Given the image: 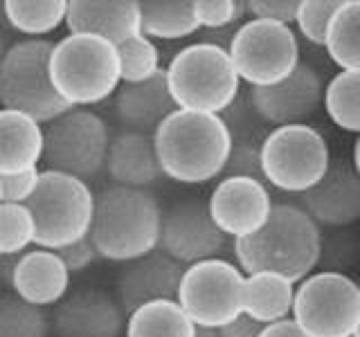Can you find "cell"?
<instances>
[{
    "label": "cell",
    "instance_id": "obj_5",
    "mask_svg": "<svg viewBox=\"0 0 360 337\" xmlns=\"http://www.w3.org/2000/svg\"><path fill=\"white\" fill-rule=\"evenodd\" d=\"M169 90L180 110L223 115L241 90V77L228 50L212 43H191L167 65Z\"/></svg>",
    "mask_w": 360,
    "mask_h": 337
},
{
    "label": "cell",
    "instance_id": "obj_38",
    "mask_svg": "<svg viewBox=\"0 0 360 337\" xmlns=\"http://www.w3.org/2000/svg\"><path fill=\"white\" fill-rule=\"evenodd\" d=\"M61 258L65 261L68 270L75 275V272H84V270H88L90 265H93L99 256L97 252V247L93 243V239H84V241H79V243H72V245H68L63 247V250H59Z\"/></svg>",
    "mask_w": 360,
    "mask_h": 337
},
{
    "label": "cell",
    "instance_id": "obj_20",
    "mask_svg": "<svg viewBox=\"0 0 360 337\" xmlns=\"http://www.w3.org/2000/svg\"><path fill=\"white\" fill-rule=\"evenodd\" d=\"M72 272L68 270L59 252L37 247L18 256L14 277H11V290L22 301L32 306H54L68 297Z\"/></svg>",
    "mask_w": 360,
    "mask_h": 337
},
{
    "label": "cell",
    "instance_id": "obj_42",
    "mask_svg": "<svg viewBox=\"0 0 360 337\" xmlns=\"http://www.w3.org/2000/svg\"><path fill=\"white\" fill-rule=\"evenodd\" d=\"M354 166H356V171L360 173V135L354 142Z\"/></svg>",
    "mask_w": 360,
    "mask_h": 337
},
{
    "label": "cell",
    "instance_id": "obj_15",
    "mask_svg": "<svg viewBox=\"0 0 360 337\" xmlns=\"http://www.w3.org/2000/svg\"><path fill=\"white\" fill-rule=\"evenodd\" d=\"M326 86L320 74L309 63L300 67L288 79L268 88H250L248 99L257 112V117L270 126H292L307 124V119L324 104Z\"/></svg>",
    "mask_w": 360,
    "mask_h": 337
},
{
    "label": "cell",
    "instance_id": "obj_41",
    "mask_svg": "<svg viewBox=\"0 0 360 337\" xmlns=\"http://www.w3.org/2000/svg\"><path fill=\"white\" fill-rule=\"evenodd\" d=\"M16 261H18V256H3V261H0V265H3V279H5L7 286H11V277H14Z\"/></svg>",
    "mask_w": 360,
    "mask_h": 337
},
{
    "label": "cell",
    "instance_id": "obj_7",
    "mask_svg": "<svg viewBox=\"0 0 360 337\" xmlns=\"http://www.w3.org/2000/svg\"><path fill=\"white\" fill-rule=\"evenodd\" d=\"M97 196L88 183L65 173L45 171L34 198L27 202L37 218V247L59 252L90 236Z\"/></svg>",
    "mask_w": 360,
    "mask_h": 337
},
{
    "label": "cell",
    "instance_id": "obj_26",
    "mask_svg": "<svg viewBox=\"0 0 360 337\" xmlns=\"http://www.w3.org/2000/svg\"><path fill=\"white\" fill-rule=\"evenodd\" d=\"M198 326L178 301L146 303L129 315L127 337H196Z\"/></svg>",
    "mask_w": 360,
    "mask_h": 337
},
{
    "label": "cell",
    "instance_id": "obj_9",
    "mask_svg": "<svg viewBox=\"0 0 360 337\" xmlns=\"http://www.w3.org/2000/svg\"><path fill=\"white\" fill-rule=\"evenodd\" d=\"M112 135L106 121L88 108H70L45 124V171L65 173L88 183L106 171Z\"/></svg>",
    "mask_w": 360,
    "mask_h": 337
},
{
    "label": "cell",
    "instance_id": "obj_8",
    "mask_svg": "<svg viewBox=\"0 0 360 337\" xmlns=\"http://www.w3.org/2000/svg\"><path fill=\"white\" fill-rule=\"evenodd\" d=\"M266 185L281 194L300 196L313 189L331 166L324 135L309 124H292L270 131L262 142Z\"/></svg>",
    "mask_w": 360,
    "mask_h": 337
},
{
    "label": "cell",
    "instance_id": "obj_37",
    "mask_svg": "<svg viewBox=\"0 0 360 337\" xmlns=\"http://www.w3.org/2000/svg\"><path fill=\"white\" fill-rule=\"evenodd\" d=\"M248 14L259 20L279 22V25H295L300 0H248Z\"/></svg>",
    "mask_w": 360,
    "mask_h": 337
},
{
    "label": "cell",
    "instance_id": "obj_10",
    "mask_svg": "<svg viewBox=\"0 0 360 337\" xmlns=\"http://www.w3.org/2000/svg\"><path fill=\"white\" fill-rule=\"evenodd\" d=\"M292 319L311 337H354L360 329V286L342 272H313L297 284Z\"/></svg>",
    "mask_w": 360,
    "mask_h": 337
},
{
    "label": "cell",
    "instance_id": "obj_27",
    "mask_svg": "<svg viewBox=\"0 0 360 337\" xmlns=\"http://www.w3.org/2000/svg\"><path fill=\"white\" fill-rule=\"evenodd\" d=\"M68 7L70 0H5L3 14L16 32L39 39L65 25Z\"/></svg>",
    "mask_w": 360,
    "mask_h": 337
},
{
    "label": "cell",
    "instance_id": "obj_25",
    "mask_svg": "<svg viewBox=\"0 0 360 337\" xmlns=\"http://www.w3.org/2000/svg\"><path fill=\"white\" fill-rule=\"evenodd\" d=\"M142 34L153 41H178L200 32L196 0H144Z\"/></svg>",
    "mask_w": 360,
    "mask_h": 337
},
{
    "label": "cell",
    "instance_id": "obj_39",
    "mask_svg": "<svg viewBox=\"0 0 360 337\" xmlns=\"http://www.w3.org/2000/svg\"><path fill=\"white\" fill-rule=\"evenodd\" d=\"M266 326L252 319L250 315L241 312L239 317L232 319L230 324H225L223 329H219L221 337H262Z\"/></svg>",
    "mask_w": 360,
    "mask_h": 337
},
{
    "label": "cell",
    "instance_id": "obj_29",
    "mask_svg": "<svg viewBox=\"0 0 360 337\" xmlns=\"http://www.w3.org/2000/svg\"><path fill=\"white\" fill-rule=\"evenodd\" d=\"M324 110L338 128L360 135V72L340 70L326 84Z\"/></svg>",
    "mask_w": 360,
    "mask_h": 337
},
{
    "label": "cell",
    "instance_id": "obj_30",
    "mask_svg": "<svg viewBox=\"0 0 360 337\" xmlns=\"http://www.w3.org/2000/svg\"><path fill=\"white\" fill-rule=\"evenodd\" d=\"M50 319L43 308L22 301L14 292L0 299V337H48Z\"/></svg>",
    "mask_w": 360,
    "mask_h": 337
},
{
    "label": "cell",
    "instance_id": "obj_44",
    "mask_svg": "<svg viewBox=\"0 0 360 337\" xmlns=\"http://www.w3.org/2000/svg\"><path fill=\"white\" fill-rule=\"evenodd\" d=\"M354 337H360V329H358V333H356V335H354Z\"/></svg>",
    "mask_w": 360,
    "mask_h": 337
},
{
    "label": "cell",
    "instance_id": "obj_1",
    "mask_svg": "<svg viewBox=\"0 0 360 337\" xmlns=\"http://www.w3.org/2000/svg\"><path fill=\"white\" fill-rule=\"evenodd\" d=\"M322 256V232L302 207L275 202L273 216L255 236L234 241V258L243 275L277 272L292 284L313 275Z\"/></svg>",
    "mask_w": 360,
    "mask_h": 337
},
{
    "label": "cell",
    "instance_id": "obj_33",
    "mask_svg": "<svg viewBox=\"0 0 360 337\" xmlns=\"http://www.w3.org/2000/svg\"><path fill=\"white\" fill-rule=\"evenodd\" d=\"M345 0H300L295 27L311 45L326 48L329 29Z\"/></svg>",
    "mask_w": 360,
    "mask_h": 337
},
{
    "label": "cell",
    "instance_id": "obj_16",
    "mask_svg": "<svg viewBox=\"0 0 360 337\" xmlns=\"http://www.w3.org/2000/svg\"><path fill=\"white\" fill-rule=\"evenodd\" d=\"M320 227H347L360 220V173L354 162L333 160L326 176L313 189L290 196Z\"/></svg>",
    "mask_w": 360,
    "mask_h": 337
},
{
    "label": "cell",
    "instance_id": "obj_17",
    "mask_svg": "<svg viewBox=\"0 0 360 337\" xmlns=\"http://www.w3.org/2000/svg\"><path fill=\"white\" fill-rule=\"evenodd\" d=\"M185 270L187 267L183 263H178L162 250H155L138 261L127 263L117 277L115 297L120 306L124 312L131 315L146 303L178 301Z\"/></svg>",
    "mask_w": 360,
    "mask_h": 337
},
{
    "label": "cell",
    "instance_id": "obj_22",
    "mask_svg": "<svg viewBox=\"0 0 360 337\" xmlns=\"http://www.w3.org/2000/svg\"><path fill=\"white\" fill-rule=\"evenodd\" d=\"M106 173L117 187L149 189L155 185L165 173L158 160L153 135L138 131H122L112 135Z\"/></svg>",
    "mask_w": 360,
    "mask_h": 337
},
{
    "label": "cell",
    "instance_id": "obj_34",
    "mask_svg": "<svg viewBox=\"0 0 360 337\" xmlns=\"http://www.w3.org/2000/svg\"><path fill=\"white\" fill-rule=\"evenodd\" d=\"M196 11L202 29H225L241 25L248 5L241 0H196Z\"/></svg>",
    "mask_w": 360,
    "mask_h": 337
},
{
    "label": "cell",
    "instance_id": "obj_3",
    "mask_svg": "<svg viewBox=\"0 0 360 337\" xmlns=\"http://www.w3.org/2000/svg\"><path fill=\"white\" fill-rule=\"evenodd\" d=\"M162 216L149 189L110 185L97 194L90 239L101 258L127 265L160 250Z\"/></svg>",
    "mask_w": 360,
    "mask_h": 337
},
{
    "label": "cell",
    "instance_id": "obj_11",
    "mask_svg": "<svg viewBox=\"0 0 360 337\" xmlns=\"http://www.w3.org/2000/svg\"><path fill=\"white\" fill-rule=\"evenodd\" d=\"M230 56L241 81L250 88L284 81L302 63L295 32L288 25L259 18L241 22L230 45Z\"/></svg>",
    "mask_w": 360,
    "mask_h": 337
},
{
    "label": "cell",
    "instance_id": "obj_23",
    "mask_svg": "<svg viewBox=\"0 0 360 337\" xmlns=\"http://www.w3.org/2000/svg\"><path fill=\"white\" fill-rule=\"evenodd\" d=\"M43 155V124L22 112L0 108V176L39 168Z\"/></svg>",
    "mask_w": 360,
    "mask_h": 337
},
{
    "label": "cell",
    "instance_id": "obj_43",
    "mask_svg": "<svg viewBox=\"0 0 360 337\" xmlns=\"http://www.w3.org/2000/svg\"><path fill=\"white\" fill-rule=\"evenodd\" d=\"M196 337H221V333L217 329H198Z\"/></svg>",
    "mask_w": 360,
    "mask_h": 337
},
{
    "label": "cell",
    "instance_id": "obj_14",
    "mask_svg": "<svg viewBox=\"0 0 360 337\" xmlns=\"http://www.w3.org/2000/svg\"><path fill=\"white\" fill-rule=\"evenodd\" d=\"M207 207L214 223L232 241L255 236L273 216L275 202L262 180L223 178L210 194Z\"/></svg>",
    "mask_w": 360,
    "mask_h": 337
},
{
    "label": "cell",
    "instance_id": "obj_6",
    "mask_svg": "<svg viewBox=\"0 0 360 337\" xmlns=\"http://www.w3.org/2000/svg\"><path fill=\"white\" fill-rule=\"evenodd\" d=\"M54 43L43 39L18 41L0 61V104L3 110L30 115L39 124H50L72 106L56 93L50 72Z\"/></svg>",
    "mask_w": 360,
    "mask_h": 337
},
{
    "label": "cell",
    "instance_id": "obj_4",
    "mask_svg": "<svg viewBox=\"0 0 360 337\" xmlns=\"http://www.w3.org/2000/svg\"><path fill=\"white\" fill-rule=\"evenodd\" d=\"M50 72L56 93L72 108L101 104L122 88L117 45L93 34H68L54 43Z\"/></svg>",
    "mask_w": 360,
    "mask_h": 337
},
{
    "label": "cell",
    "instance_id": "obj_18",
    "mask_svg": "<svg viewBox=\"0 0 360 337\" xmlns=\"http://www.w3.org/2000/svg\"><path fill=\"white\" fill-rule=\"evenodd\" d=\"M129 315L117 297L97 288L77 290L54 310L56 337H122L127 335Z\"/></svg>",
    "mask_w": 360,
    "mask_h": 337
},
{
    "label": "cell",
    "instance_id": "obj_21",
    "mask_svg": "<svg viewBox=\"0 0 360 337\" xmlns=\"http://www.w3.org/2000/svg\"><path fill=\"white\" fill-rule=\"evenodd\" d=\"M178 108L169 90L167 67L149 81L122 84L115 95V115L124 131L155 135V131L174 115Z\"/></svg>",
    "mask_w": 360,
    "mask_h": 337
},
{
    "label": "cell",
    "instance_id": "obj_13",
    "mask_svg": "<svg viewBox=\"0 0 360 337\" xmlns=\"http://www.w3.org/2000/svg\"><path fill=\"white\" fill-rule=\"evenodd\" d=\"M225 243L228 236L214 223L207 202L180 200L165 211L160 250L185 267L219 258Z\"/></svg>",
    "mask_w": 360,
    "mask_h": 337
},
{
    "label": "cell",
    "instance_id": "obj_24",
    "mask_svg": "<svg viewBox=\"0 0 360 337\" xmlns=\"http://www.w3.org/2000/svg\"><path fill=\"white\" fill-rule=\"evenodd\" d=\"M297 284L277 272L245 275L243 284V312L259 324L270 326L292 317Z\"/></svg>",
    "mask_w": 360,
    "mask_h": 337
},
{
    "label": "cell",
    "instance_id": "obj_36",
    "mask_svg": "<svg viewBox=\"0 0 360 337\" xmlns=\"http://www.w3.org/2000/svg\"><path fill=\"white\" fill-rule=\"evenodd\" d=\"M39 168L22 173H5L0 176V202H9V205H27L34 198L41 183Z\"/></svg>",
    "mask_w": 360,
    "mask_h": 337
},
{
    "label": "cell",
    "instance_id": "obj_28",
    "mask_svg": "<svg viewBox=\"0 0 360 337\" xmlns=\"http://www.w3.org/2000/svg\"><path fill=\"white\" fill-rule=\"evenodd\" d=\"M324 50L340 70L360 72V0L342 3L331 22Z\"/></svg>",
    "mask_w": 360,
    "mask_h": 337
},
{
    "label": "cell",
    "instance_id": "obj_2",
    "mask_svg": "<svg viewBox=\"0 0 360 337\" xmlns=\"http://www.w3.org/2000/svg\"><path fill=\"white\" fill-rule=\"evenodd\" d=\"M162 173L180 185H205L221 178L234 149V135L223 115L176 110L155 131Z\"/></svg>",
    "mask_w": 360,
    "mask_h": 337
},
{
    "label": "cell",
    "instance_id": "obj_40",
    "mask_svg": "<svg viewBox=\"0 0 360 337\" xmlns=\"http://www.w3.org/2000/svg\"><path fill=\"white\" fill-rule=\"evenodd\" d=\"M262 337H311L307 331L295 319H284V322H277V324H270L264 329Z\"/></svg>",
    "mask_w": 360,
    "mask_h": 337
},
{
    "label": "cell",
    "instance_id": "obj_32",
    "mask_svg": "<svg viewBox=\"0 0 360 337\" xmlns=\"http://www.w3.org/2000/svg\"><path fill=\"white\" fill-rule=\"evenodd\" d=\"M122 61V84H142L160 74L165 67L160 63V50L153 39L138 34L117 45Z\"/></svg>",
    "mask_w": 360,
    "mask_h": 337
},
{
    "label": "cell",
    "instance_id": "obj_31",
    "mask_svg": "<svg viewBox=\"0 0 360 337\" xmlns=\"http://www.w3.org/2000/svg\"><path fill=\"white\" fill-rule=\"evenodd\" d=\"M37 243V218L27 205L0 202V256H20Z\"/></svg>",
    "mask_w": 360,
    "mask_h": 337
},
{
    "label": "cell",
    "instance_id": "obj_35",
    "mask_svg": "<svg viewBox=\"0 0 360 337\" xmlns=\"http://www.w3.org/2000/svg\"><path fill=\"white\" fill-rule=\"evenodd\" d=\"M223 178H252L266 183L264 162H262V146H255L252 142H234V149L228 157L221 180Z\"/></svg>",
    "mask_w": 360,
    "mask_h": 337
},
{
    "label": "cell",
    "instance_id": "obj_19",
    "mask_svg": "<svg viewBox=\"0 0 360 337\" xmlns=\"http://www.w3.org/2000/svg\"><path fill=\"white\" fill-rule=\"evenodd\" d=\"M65 27L70 34H93L122 45L142 34L140 0H70Z\"/></svg>",
    "mask_w": 360,
    "mask_h": 337
},
{
    "label": "cell",
    "instance_id": "obj_12",
    "mask_svg": "<svg viewBox=\"0 0 360 337\" xmlns=\"http://www.w3.org/2000/svg\"><path fill=\"white\" fill-rule=\"evenodd\" d=\"M245 275L225 258H210L185 270L178 303L198 329H223L243 312Z\"/></svg>",
    "mask_w": 360,
    "mask_h": 337
}]
</instances>
